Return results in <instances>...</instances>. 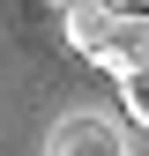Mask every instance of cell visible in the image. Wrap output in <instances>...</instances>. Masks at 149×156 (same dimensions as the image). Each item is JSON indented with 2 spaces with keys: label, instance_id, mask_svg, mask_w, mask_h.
I'll use <instances>...</instances> for the list:
<instances>
[{
  "label": "cell",
  "instance_id": "277c9868",
  "mask_svg": "<svg viewBox=\"0 0 149 156\" xmlns=\"http://www.w3.org/2000/svg\"><path fill=\"white\" fill-rule=\"evenodd\" d=\"M119 104H127V119H134V126H149V67L119 74Z\"/></svg>",
  "mask_w": 149,
  "mask_h": 156
},
{
  "label": "cell",
  "instance_id": "5b68a950",
  "mask_svg": "<svg viewBox=\"0 0 149 156\" xmlns=\"http://www.w3.org/2000/svg\"><path fill=\"white\" fill-rule=\"evenodd\" d=\"M52 8H67V0H52Z\"/></svg>",
  "mask_w": 149,
  "mask_h": 156
},
{
  "label": "cell",
  "instance_id": "3957f363",
  "mask_svg": "<svg viewBox=\"0 0 149 156\" xmlns=\"http://www.w3.org/2000/svg\"><path fill=\"white\" fill-rule=\"evenodd\" d=\"M104 74H134L149 67V8H119V30H112V45H104Z\"/></svg>",
  "mask_w": 149,
  "mask_h": 156
},
{
  "label": "cell",
  "instance_id": "7a4b0ae2",
  "mask_svg": "<svg viewBox=\"0 0 149 156\" xmlns=\"http://www.w3.org/2000/svg\"><path fill=\"white\" fill-rule=\"evenodd\" d=\"M112 30H119V0H67L60 8V37H67V52H82V60H104Z\"/></svg>",
  "mask_w": 149,
  "mask_h": 156
},
{
  "label": "cell",
  "instance_id": "6da1fadb",
  "mask_svg": "<svg viewBox=\"0 0 149 156\" xmlns=\"http://www.w3.org/2000/svg\"><path fill=\"white\" fill-rule=\"evenodd\" d=\"M45 156H134V149H127V134L112 126V119H97V112H67V119L45 134Z\"/></svg>",
  "mask_w": 149,
  "mask_h": 156
}]
</instances>
